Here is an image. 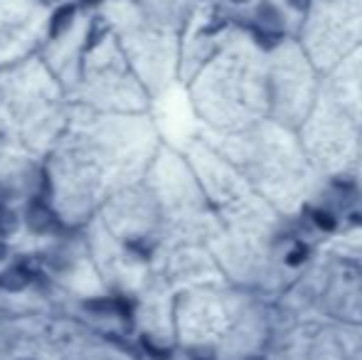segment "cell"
Returning a JSON list of instances; mask_svg holds the SVG:
<instances>
[{
  "label": "cell",
  "instance_id": "1",
  "mask_svg": "<svg viewBox=\"0 0 362 360\" xmlns=\"http://www.w3.org/2000/svg\"><path fill=\"white\" fill-rule=\"evenodd\" d=\"M28 225L35 232H49L54 227V215L45 202H33L28 207Z\"/></svg>",
  "mask_w": 362,
  "mask_h": 360
},
{
  "label": "cell",
  "instance_id": "2",
  "mask_svg": "<svg viewBox=\"0 0 362 360\" xmlns=\"http://www.w3.org/2000/svg\"><path fill=\"white\" fill-rule=\"evenodd\" d=\"M30 279H33V274L25 267H10V269L0 274V289H5V291H23L30 284Z\"/></svg>",
  "mask_w": 362,
  "mask_h": 360
},
{
  "label": "cell",
  "instance_id": "3",
  "mask_svg": "<svg viewBox=\"0 0 362 360\" xmlns=\"http://www.w3.org/2000/svg\"><path fill=\"white\" fill-rule=\"evenodd\" d=\"M72 18H74V8H72V5L57 10V15L52 18V37H57L62 30H67L69 23H72Z\"/></svg>",
  "mask_w": 362,
  "mask_h": 360
},
{
  "label": "cell",
  "instance_id": "4",
  "mask_svg": "<svg viewBox=\"0 0 362 360\" xmlns=\"http://www.w3.org/2000/svg\"><path fill=\"white\" fill-rule=\"evenodd\" d=\"M15 230V217L10 210H5V207H0V232L3 235H8V232Z\"/></svg>",
  "mask_w": 362,
  "mask_h": 360
},
{
  "label": "cell",
  "instance_id": "5",
  "mask_svg": "<svg viewBox=\"0 0 362 360\" xmlns=\"http://www.w3.org/2000/svg\"><path fill=\"white\" fill-rule=\"evenodd\" d=\"M313 217H315V225L323 227V230H333L335 227L333 217H330L328 212H313Z\"/></svg>",
  "mask_w": 362,
  "mask_h": 360
},
{
  "label": "cell",
  "instance_id": "6",
  "mask_svg": "<svg viewBox=\"0 0 362 360\" xmlns=\"http://www.w3.org/2000/svg\"><path fill=\"white\" fill-rule=\"evenodd\" d=\"M303 257H305V250H303V247H296V250L293 252H288V255H286V262H288V265H300V262H303Z\"/></svg>",
  "mask_w": 362,
  "mask_h": 360
},
{
  "label": "cell",
  "instance_id": "7",
  "mask_svg": "<svg viewBox=\"0 0 362 360\" xmlns=\"http://www.w3.org/2000/svg\"><path fill=\"white\" fill-rule=\"evenodd\" d=\"M293 5H296V8H305V5H308V0H293Z\"/></svg>",
  "mask_w": 362,
  "mask_h": 360
},
{
  "label": "cell",
  "instance_id": "8",
  "mask_svg": "<svg viewBox=\"0 0 362 360\" xmlns=\"http://www.w3.org/2000/svg\"><path fill=\"white\" fill-rule=\"evenodd\" d=\"M0 257H5V247L3 245H0Z\"/></svg>",
  "mask_w": 362,
  "mask_h": 360
},
{
  "label": "cell",
  "instance_id": "9",
  "mask_svg": "<svg viewBox=\"0 0 362 360\" xmlns=\"http://www.w3.org/2000/svg\"><path fill=\"white\" fill-rule=\"evenodd\" d=\"M234 3H247V0H234Z\"/></svg>",
  "mask_w": 362,
  "mask_h": 360
}]
</instances>
